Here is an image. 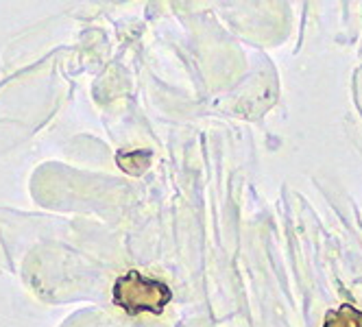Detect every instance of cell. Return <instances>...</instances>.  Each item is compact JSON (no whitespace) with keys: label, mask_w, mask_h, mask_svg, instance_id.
Instances as JSON below:
<instances>
[{"label":"cell","mask_w":362,"mask_h":327,"mask_svg":"<svg viewBox=\"0 0 362 327\" xmlns=\"http://www.w3.org/2000/svg\"><path fill=\"white\" fill-rule=\"evenodd\" d=\"M173 301V290L166 282L144 278L140 270H129L114 284V304L129 316L151 312L160 316Z\"/></svg>","instance_id":"6da1fadb"},{"label":"cell","mask_w":362,"mask_h":327,"mask_svg":"<svg viewBox=\"0 0 362 327\" xmlns=\"http://www.w3.org/2000/svg\"><path fill=\"white\" fill-rule=\"evenodd\" d=\"M323 327H362V312L351 304H343L325 314Z\"/></svg>","instance_id":"7a4b0ae2"},{"label":"cell","mask_w":362,"mask_h":327,"mask_svg":"<svg viewBox=\"0 0 362 327\" xmlns=\"http://www.w3.org/2000/svg\"><path fill=\"white\" fill-rule=\"evenodd\" d=\"M151 164L148 150H134V153H118V166L129 174H142Z\"/></svg>","instance_id":"3957f363"}]
</instances>
